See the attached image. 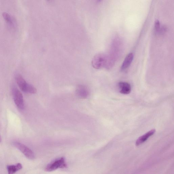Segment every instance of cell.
I'll list each match as a JSON object with an SVG mask.
<instances>
[{
    "label": "cell",
    "instance_id": "1",
    "mask_svg": "<svg viewBox=\"0 0 174 174\" xmlns=\"http://www.w3.org/2000/svg\"><path fill=\"white\" fill-rule=\"evenodd\" d=\"M92 65L95 69H100L103 67L108 68V56L104 54H98L94 56L92 60Z\"/></svg>",
    "mask_w": 174,
    "mask_h": 174
},
{
    "label": "cell",
    "instance_id": "2",
    "mask_svg": "<svg viewBox=\"0 0 174 174\" xmlns=\"http://www.w3.org/2000/svg\"><path fill=\"white\" fill-rule=\"evenodd\" d=\"M16 79L17 84L23 92L30 94H35L36 92V88L33 85L27 83L21 75H16Z\"/></svg>",
    "mask_w": 174,
    "mask_h": 174
},
{
    "label": "cell",
    "instance_id": "3",
    "mask_svg": "<svg viewBox=\"0 0 174 174\" xmlns=\"http://www.w3.org/2000/svg\"><path fill=\"white\" fill-rule=\"evenodd\" d=\"M67 168L65 158L64 157L59 158L52 161L47 166L45 171L51 172L58 170V168L64 169Z\"/></svg>",
    "mask_w": 174,
    "mask_h": 174
},
{
    "label": "cell",
    "instance_id": "4",
    "mask_svg": "<svg viewBox=\"0 0 174 174\" xmlns=\"http://www.w3.org/2000/svg\"><path fill=\"white\" fill-rule=\"evenodd\" d=\"M12 144L23 153L26 158L33 160L35 158V155L33 151L23 144L17 141H14Z\"/></svg>",
    "mask_w": 174,
    "mask_h": 174
},
{
    "label": "cell",
    "instance_id": "5",
    "mask_svg": "<svg viewBox=\"0 0 174 174\" xmlns=\"http://www.w3.org/2000/svg\"><path fill=\"white\" fill-rule=\"evenodd\" d=\"M12 95L15 103L18 108L20 110H23L24 108V104L22 94L18 88L13 86L12 88Z\"/></svg>",
    "mask_w": 174,
    "mask_h": 174
},
{
    "label": "cell",
    "instance_id": "6",
    "mask_svg": "<svg viewBox=\"0 0 174 174\" xmlns=\"http://www.w3.org/2000/svg\"><path fill=\"white\" fill-rule=\"evenodd\" d=\"M77 96L81 99H86L89 95V91L87 87L85 86L79 85L77 86L76 90Z\"/></svg>",
    "mask_w": 174,
    "mask_h": 174
},
{
    "label": "cell",
    "instance_id": "7",
    "mask_svg": "<svg viewBox=\"0 0 174 174\" xmlns=\"http://www.w3.org/2000/svg\"><path fill=\"white\" fill-rule=\"evenodd\" d=\"M155 130L153 129L147 132L146 134L141 136L136 141L135 145L136 146L140 145L141 144L145 142L148 138L155 133Z\"/></svg>",
    "mask_w": 174,
    "mask_h": 174
},
{
    "label": "cell",
    "instance_id": "8",
    "mask_svg": "<svg viewBox=\"0 0 174 174\" xmlns=\"http://www.w3.org/2000/svg\"><path fill=\"white\" fill-rule=\"evenodd\" d=\"M118 87L120 92L122 94H128L131 92V85L128 83L121 82L118 83Z\"/></svg>",
    "mask_w": 174,
    "mask_h": 174
},
{
    "label": "cell",
    "instance_id": "9",
    "mask_svg": "<svg viewBox=\"0 0 174 174\" xmlns=\"http://www.w3.org/2000/svg\"><path fill=\"white\" fill-rule=\"evenodd\" d=\"M134 55L133 54L131 53L127 55L121 67V70L122 71L126 70L131 65L133 59Z\"/></svg>",
    "mask_w": 174,
    "mask_h": 174
},
{
    "label": "cell",
    "instance_id": "10",
    "mask_svg": "<svg viewBox=\"0 0 174 174\" xmlns=\"http://www.w3.org/2000/svg\"><path fill=\"white\" fill-rule=\"evenodd\" d=\"M22 168V165L21 163H18L15 165H8L7 167L9 174L15 173L17 171L21 170Z\"/></svg>",
    "mask_w": 174,
    "mask_h": 174
},
{
    "label": "cell",
    "instance_id": "11",
    "mask_svg": "<svg viewBox=\"0 0 174 174\" xmlns=\"http://www.w3.org/2000/svg\"><path fill=\"white\" fill-rule=\"evenodd\" d=\"M2 16H3L4 20L6 22L10 25H13V20L12 19L11 17L9 14L7 12H3L2 14Z\"/></svg>",
    "mask_w": 174,
    "mask_h": 174
},
{
    "label": "cell",
    "instance_id": "12",
    "mask_svg": "<svg viewBox=\"0 0 174 174\" xmlns=\"http://www.w3.org/2000/svg\"><path fill=\"white\" fill-rule=\"evenodd\" d=\"M155 30L157 33L160 32V22L158 20L155 21Z\"/></svg>",
    "mask_w": 174,
    "mask_h": 174
},
{
    "label": "cell",
    "instance_id": "13",
    "mask_svg": "<svg viewBox=\"0 0 174 174\" xmlns=\"http://www.w3.org/2000/svg\"><path fill=\"white\" fill-rule=\"evenodd\" d=\"M1 136H0V142L1 141Z\"/></svg>",
    "mask_w": 174,
    "mask_h": 174
},
{
    "label": "cell",
    "instance_id": "14",
    "mask_svg": "<svg viewBox=\"0 0 174 174\" xmlns=\"http://www.w3.org/2000/svg\"><path fill=\"white\" fill-rule=\"evenodd\" d=\"M102 1V0H97V1L98 2H100V1Z\"/></svg>",
    "mask_w": 174,
    "mask_h": 174
}]
</instances>
